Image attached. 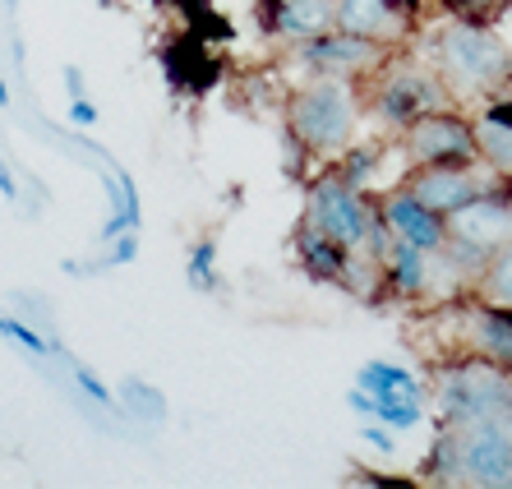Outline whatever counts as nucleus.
I'll use <instances>...</instances> for the list:
<instances>
[{
  "label": "nucleus",
  "mask_w": 512,
  "mask_h": 489,
  "mask_svg": "<svg viewBox=\"0 0 512 489\" xmlns=\"http://www.w3.org/2000/svg\"><path fill=\"white\" fill-rule=\"evenodd\" d=\"M443 485H512V416L448 425L425 462Z\"/></svg>",
  "instance_id": "nucleus-1"
},
{
  "label": "nucleus",
  "mask_w": 512,
  "mask_h": 489,
  "mask_svg": "<svg viewBox=\"0 0 512 489\" xmlns=\"http://www.w3.org/2000/svg\"><path fill=\"white\" fill-rule=\"evenodd\" d=\"M356 116L360 111H356L351 79H333V74L305 79L296 93L286 97V125L319 157H337L356 139Z\"/></svg>",
  "instance_id": "nucleus-2"
},
{
  "label": "nucleus",
  "mask_w": 512,
  "mask_h": 489,
  "mask_svg": "<svg viewBox=\"0 0 512 489\" xmlns=\"http://www.w3.org/2000/svg\"><path fill=\"white\" fill-rule=\"evenodd\" d=\"M434 70L448 88L476 97L512 79V56L499 37L480 24H453L434 37Z\"/></svg>",
  "instance_id": "nucleus-3"
},
{
  "label": "nucleus",
  "mask_w": 512,
  "mask_h": 489,
  "mask_svg": "<svg viewBox=\"0 0 512 489\" xmlns=\"http://www.w3.org/2000/svg\"><path fill=\"white\" fill-rule=\"evenodd\" d=\"M379 213L383 208H374V203L360 194V185L342 180L337 171L310 180L305 222H310L314 231H323V236H333L337 245H346L351 254H360L370 245V231H374V222H379Z\"/></svg>",
  "instance_id": "nucleus-4"
},
{
  "label": "nucleus",
  "mask_w": 512,
  "mask_h": 489,
  "mask_svg": "<svg viewBox=\"0 0 512 489\" xmlns=\"http://www.w3.org/2000/svg\"><path fill=\"white\" fill-rule=\"evenodd\" d=\"M439 411L448 425H466V420L485 416H512V383L499 365L489 360H466L462 370H448L439 388Z\"/></svg>",
  "instance_id": "nucleus-5"
},
{
  "label": "nucleus",
  "mask_w": 512,
  "mask_h": 489,
  "mask_svg": "<svg viewBox=\"0 0 512 489\" xmlns=\"http://www.w3.org/2000/svg\"><path fill=\"white\" fill-rule=\"evenodd\" d=\"M296 65L310 74V79H319V74L356 79V74L379 65V42H374V37H360V33H346V28H328V33L300 42Z\"/></svg>",
  "instance_id": "nucleus-6"
},
{
  "label": "nucleus",
  "mask_w": 512,
  "mask_h": 489,
  "mask_svg": "<svg viewBox=\"0 0 512 489\" xmlns=\"http://www.w3.org/2000/svg\"><path fill=\"white\" fill-rule=\"evenodd\" d=\"M406 148L420 167H462L476 157L480 139L466 120L448 116V111H425L420 120L406 125Z\"/></svg>",
  "instance_id": "nucleus-7"
},
{
  "label": "nucleus",
  "mask_w": 512,
  "mask_h": 489,
  "mask_svg": "<svg viewBox=\"0 0 512 489\" xmlns=\"http://www.w3.org/2000/svg\"><path fill=\"white\" fill-rule=\"evenodd\" d=\"M443 79L429 70H416V65H397V70L383 74L379 93H374V111H379L388 125H411V120H420L425 111H439L443 102Z\"/></svg>",
  "instance_id": "nucleus-8"
},
{
  "label": "nucleus",
  "mask_w": 512,
  "mask_h": 489,
  "mask_svg": "<svg viewBox=\"0 0 512 489\" xmlns=\"http://www.w3.org/2000/svg\"><path fill=\"white\" fill-rule=\"evenodd\" d=\"M250 10L263 37H277L291 47L337 28V0H254Z\"/></svg>",
  "instance_id": "nucleus-9"
},
{
  "label": "nucleus",
  "mask_w": 512,
  "mask_h": 489,
  "mask_svg": "<svg viewBox=\"0 0 512 489\" xmlns=\"http://www.w3.org/2000/svg\"><path fill=\"white\" fill-rule=\"evenodd\" d=\"M383 222L393 227L397 240H411V245H420V250H443V240H448V222H443V213H434L429 203H420L411 190L383 199Z\"/></svg>",
  "instance_id": "nucleus-10"
},
{
  "label": "nucleus",
  "mask_w": 512,
  "mask_h": 489,
  "mask_svg": "<svg viewBox=\"0 0 512 489\" xmlns=\"http://www.w3.org/2000/svg\"><path fill=\"white\" fill-rule=\"evenodd\" d=\"M296 259H300V268H305L314 282H337V287H346V273H351V259H356V254L346 250V245H337L333 236L314 231L310 222H300Z\"/></svg>",
  "instance_id": "nucleus-11"
},
{
  "label": "nucleus",
  "mask_w": 512,
  "mask_h": 489,
  "mask_svg": "<svg viewBox=\"0 0 512 489\" xmlns=\"http://www.w3.org/2000/svg\"><path fill=\"white\" fill-rule=\"evenodd\" d=\"M411 194L443 217H453L457 208H466L471 199H480L476 176H466V171H457V167H425L416 180H411Z\"/></svg>",
  "instance_id": "nucleus-12"
},
{
  "label": "nucleus",
  "mask_w": 512,
  "mask_h": 489,
  "mask_svg": "<svg viewBox=\"0 0 512 489\" xmlns=\"http://www.w3.org/2000/svg\"><path fill=\"white\" fill-rule=\"evenodd\" d=\"M337 28L388 42V33L406 28V14L397 10V0H337Z\"/></svg>",
  "instance_id": "nucleus-13"
},
{
  "label": "nucleus",
  "mask_w": 512,
  "mask_h": 489,
  "mask_svg": "<svg viewBox=\"0 0 512 489\" xmlns=\"http://www.w3.org/2000/svg\"><path fill=\"white\" fill-rule=\"evenodd\" d=\"M448 231L476 240V245H485V250H499L503 240L512 236V213L503 208V203H494V199H471L466 208H457L453 213V227Z\"/></svg>",
  "instance_id": "nucleus-14"
},
{
  "label": "nucleus",
  "mask_w": 512,
  "mask_h": 489,
  "mask_svg": "<svg viewBox=\"0 0 512 489\" xmlns=\"http://www.w3.org/2000/svg\"><path fill=\"white\" fill-rule=\"evenodd\" d=\"M429 282V259L420 245H411V240H397L388 245V254H383V287L393 291V296H420Z\"/></svg>",
  "instance_id": "nucleus-15"
},
{
  "label": "nucleus",
  "mask_w": 512,
  "mask_h": 489,
  "mask_svg": "<svg viewBox=\"0 0 512 489\" xmlns=\"http://www.w3.org/2000/svg\"><path fill=\"white\" fill-rule=\"evenodd\" d=\"M60 360H65V370H70L74 388H79V397H84L88 406H102L107 416H125V406H120V393L111 388L102 374L93 370V365H84L79 356H70V351H60Z\"/></svg>",
  "instance_id": "nucleus-16"
},
{
  "label": "nucleus",
  "mask_w": 512,
  "mask_h": 489,
  "mask_svg": "<svg viewBox=\"0 0 512 489\" xmlns=\"http://www.w3.org/2000/svg\"><path fill=\"white\" fill-rule=\"evenodd\" d=\"M120 393V406H125V416H134L139 425H167V397L157 393L153 383H143V379H125L116 388Z\"/></svg>",
  "instance_id": "nucleus-17"
},
{
  "label": "nucleus",
  "mask_w": 512,
  "mask_h": 489,
  "mask_svg": "<svg viewBox=\"0 0 512 489\" xmlns=\"http://www.w3.org/2000/svg\"><path fill=\"white\" fill-rule=\"evenodd\" d=\"M185 282L199 296H217L222 291V273H217V236H203L190 245V263H185Z\"/></svg>",
  "instance_id": "nucleus-18"
},
{
  "label": "nucleus",
  "mask_w": 512,
  "mask_h": 489,
  "mask_svg": "<svg viewBox=\"0 0 512 489\" xmlns=\"http://www.w3.org/2000/svg\"><path fill=\"white\" fill-rule=\"evenodd\" d=\"M356 383L365 388V393H374V397H383V393H420L416 374L402 370V365H388V360H370V365L356 374Z\"/></svg>",
  "instance_id": "nucleus-19"
},
{
  "label": "nucleus",
  "mask_w": 512,
  "mask_h": 489,
  "mask_svg": "<svg viewBox=\"0 0 512 489\" xmlns=\"http://www.w3.org/2000/svg\"><path fill=\"white\" fill-rule=\"evenodd\" d=\"M374 420L393 425V430H416L420 420H425L420 393H383V397H374Z\"/></svg>",
  "instance_id": "nucleus-20"
},
{
  "label": "nucleus",
  "mask_w": 512,
  "mask_h": 489,
  "mask_svg": "<svg viewBox=\"0 0 512 489\" xmlns=\"http://www.w3.org/2000/svg\"><path fill=\"white\" fill-rule=\"evenodd\" d=\"M0 337H5V342H14L19 351H28L33 360H47L51 356L47 328H37V323L19 319V314H0Z\"/></svg>",
  "instance_id": "nucleus-21"
},
{
  "label": "nucleus",
  "mask_w": 512,
  "mask_h": 489,
  "mask_svg": "<svg viewBox=\"0 0 512 489\" xmlns=\"http://www.w3.org/2000/svg\"><path fill=\"white\" fill-rule=\"evenodd\" d=\"M443 5H448L462 24H480V28L499 24L503 14L512 10V0H443Z\"/></svg>",
  "instance_id": "nucleus-22"
},
{
  "label": "nucleus",
  "mask_w": 512,
  "mask_h": 489,
  "mask_svg": "<svg viewBox=\"0 0 512 489\" xmlns=\"http://www.w3.org/2000/svg\"><path fill=\"white\" fill-rule=\"evenodd\" d=\"M480 148H485L499 167H512V125H503V120H489L485 116V125H480Z\"/></svg>",
  "instance_id": "nucleus-23"
},
{
  "label": "nucleus",
  "mask_w": 512,
  "mask_h": 489,
  "mask_svg": "<svg viewBox=\"0 0 512 489\" xmlns=\"http://www.w3.org/2000/svg\"><path fill=\"white\" fill-rule=\"evenodd\" d=\"M485 296L494 305H508L512 310V250H503L499 259L489 263V277H485Z\"/></svg>",
  "instance_id": "nucleus-24"
},
{
  "label": "nucleus",
  "mask_w": 512,
  "mask_h": 489,
  "mask_svg": "<svg viewBox=\"0 0 512 489\" xmlns=\"http://www.w3.org/2000/svg\"><path fill=\"white\" fill-rule=\"evenodd\" d=\"M139 259V231H125V236L107 240V254L97 259V268L107 273V268H130V263Z\"/></svg>",
  "instance_id": "nucleus-25"
},
{
  "label": "nucleus",
  "mask_w": 512,
  "mask_h": 489,
  "mask_svg": "<svg viewBox=\"0 0 512 489\" xmlns=\"http://www.w3.org/2000/svg\"><path fill=\"white\" fill-rule=\"evenodd\" d=\"M97 120H102V111H97L93 97H70V125H79V130H93Z\"/></svg>",
  "instance_id": "nucleus-26"
},
{
  "label": "nucleus",
  "mask_w": 512,
  "mask_h": 489,
  "mask_svg": "<svg viewBox=\"0 0 512 489\" xmlns=\"http://www.w3.org/2000/svg\"><path fill=\"white\" fill-rule=\"evenodd\" d=\"M360 434H365V443H370V448H379V453H393V448H397V443H393V425H383V420H365V430H360Z\"/></svg>",
  "instance_id": "nucleus-27"
},
{
  "label": "nucleus",
  "mask_w": 512,
  "mask_h": 489,
  "mask_svg": "<svg viewBox=\"0 0 512 489\" xmlns=\"http://www.w3.org/2000/svg\"><path fill=\"white\" fill-rule=\"evenodd\" d=\"M346 406H351L356 416H365V420H370V416H374V393H365V388H360V383H356V388L346 393Z\"/></svg>",
  "instance_id": "nucleus-28"
},
{
  "label": "nucleus",
  "mask_w": 512,
  "mask_h": 489,
  "mask_svg": "<svg viewBox=\"0 0 512 489\" xmlns=\"http://www.w3.org/2000/svg\"><path fill=\"white\" fill-rule=\"evenodd\" d=\"M65 93H70V97H84L88 93V79H84V70H79V65H65Z\"/></svg>",
  "instance_id": "nucleus-29"
},
{
  "label": "nucleus",
  "mask_w": 512,
  "mask_h": 489,
  "mask_svg": "<svg viewBox=\"0 0 512 489\" xmlns=\"http://www.w3.org/2000/svg\"><path fill=\"white\" fill-rule=\"evenodd\" d=\"M0 199H19V180H14V171L5 167V157H0Z\"/></svg>",
  "instance_id": "nucleus-30"
},
{
  "label": "nucleus",
  "mask_w": 512,
  "mask_h": 489,
  "mask_svg": "<svg viewBox=\"0 0 512 489\" xmlns=\"http://www.w3.org/2000/svg\"><path fill=\"white\" fill-rule=\"evenodd\" d=\"M370 485H383V489H393V485H411V480H402V476H379V471H370Z\"/></svg>",
  "instance_id": "nucleus-31"
},
{
  "label": "nucleus",
  "mask_w": 512,
  "mask_h": 489,
  "mask_svg": "<svg viewBox=\"0 0 512 489\" xmlns=\"http://www.w3.org/2000/svg\"><path fill=\"white\" fill-rule=\"evenodd\" d=\"M0 107H10V84L0 79Z\"/></svg>",
  "instance_id": "nucleus-32"
},
{
  "label": "nucleus",
  "mask_w": 512,
  "mask_h": 489,
  "mask_svg": "<svg viewBox=\"0 0 512 489\" xmlns=\"http://www.w3.org/2000/svg\"><path fill=\"white\" fill-rule=\"evenodd\" d=\"M97 10H111V5H120V0H93Z\"/></svg>",
  "instance_id": "nucleus-33"
},
{
  "label": "nucleus",
  "mask_w": 512,
  "mask_h": 489,
  "mask_svg": "<svg viewBox=\"0 0 512 489\" xmlns=\"http://www.w3.org/2000/svg\"><path fill=\"white\" fill-rule=\"evenodd\" d=\"M5 10H19V0H5Z\"/></svg>",
  "instance_id": "nucleus-34"
}]
</instances>
